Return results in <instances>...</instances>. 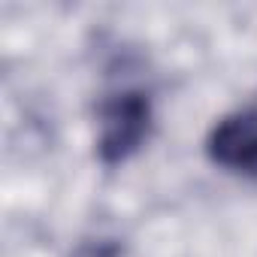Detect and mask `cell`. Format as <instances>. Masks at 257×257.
Instances as JSON below:
<instances>
[{
	"label": "cell",
	"mask_w": 257,
	"mask_h": 257,
	"mask_svg": "<svg viewBox=\"0 0 257 257\" xmlns=\"http://www.w3.org/2000/svg\"><path fill=\"white\" fill-rule=\"evenodd\" d=\"M97 155L103 164H121L143 149L152 131V103L140 91H121L103 100L97 115Z\"/></svg>",
	"instance_id": "cell-1"
},
{
	"label": "cell",
	"mask_w": 257,
	"mask_h": 257,
	"mask_svg": "<svg viewBox=\"0 0 257 257\" xmlns=\"http://www.w3.org/2000/svg\"><path fill=\"white\" fill-rule=\"evenodd\" d=\"M73 257H118V245L115 242H85L76 248Z\"/></svg>",
	"instance_id": "cell-3"
},
{
	"label": "cell",
	"mask_w": 257,
	"mask_h": 257,
	"mask_svg": "<svg viewBox=\"0 0 257 257\" xmlns=\"http://www.w3.org/2000/svg\"><path fill=\"white\" fill-rule=\"evenodd\" d=\"M206 155L227 173L257 176V109L224 115L206 140Z\"/></svg>",
	"instance_id": "cell-2"
}]
</instances>
